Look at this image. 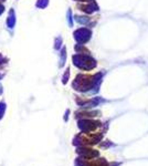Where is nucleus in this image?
Segmentation results:
<instances>
[{
    "label": "nucleus",
    "mask_w": 148,
    "mask_h": 166,
    "mask_svg": "<svg viewBox=\"0 0 148 166\" xmlns=\"http://www.w3.org/2000/svg\"><path fill=\"white\" fill-rule=\"evenodd\" d=\"M73 63L75 65H77L80 69H84V70H90L96 65L95 60L86 53H77L73 56Z\"/></svg>",
    "instance_id": "f257e3e1"
},
{
    "label": "nucleus",
    "mask_w": 148,
    "mask_h": 166,
    "mask_svg": "<svg viewBox=\"0 0 148 166\" xmlns=\"http://www.w3.org/2000/svg\"><path fill=\"white\" fill-rule=\"evenodd\" d=\"M91 36H92V32L86 28H81L74 32V39L79 42L80 44L89 41L91 39Z\"/></svg>",
    "instance_id": "f03ea898"
},
{
    "label": "nucleus",
    "mask_w": 148,
    "mask_h": 166,
    "mask_svg": "<svg viewBox=\"0 0 148 166\" xmlns=\"http://www.w3.org/2000/svg\"><path fill=\"white\" fill-rule=\"evenodd\" d=\"M16 25V15H15V10L11 9L9 11V16H8V19H7V26L9 28H13Z\"/></svg>",
    "instance_id": "7ed1b4c3"
},
{
    "label": "nucleus",
    "mask_w": 148,
    "mask_h": 166,
    "mask_svg": "<svg viewBox=\"0 0 148 166\" xmlns=\"http://www.w3.org/2000/svg\"><path fill=\"white\" fill-rule=\"evenodd\" d=\"M61 58H60V67H62L64 64V62H65V59H66V49L65 48H63L62 50H61Z\"/></svg>",
    "instance_id": "20e7f679"
},
{
    "label": "nucleus",
    "mask_w": 148,
    "mask_h": 166,
    "mask_svg": "<svg viewBox=\"0 0 148 166\" xmlns=\"http://www.w3.org/2000/svg\"><path fill=\"white\" fill-rule=\"evenodd\" d=\"M48 5H49V0H38L37 4H36L37 8H41V9L45 8Z\"/></svg>",
    "instance_id": "39448f33"
},
{
    "label": "nucleus",
    "mask_w": 148,
    "mask_h": 166,
    "mask_svg": "<svg viewBox=\"0 0 148 166\" xmlns=\"http://www.w3.org/2000/svg\"><path fill=\"white\" fill-rule=\"evenodd\" d=\"M75 19H76V21L80 22V23H86V22L89 21V18H87V17H75Z\"/></svg>",
    "instance_id": "423d86ee"
},
{
    "label": "nucleus",
    "mask_w": 148,
    "mask_h": 166,
    "mask_svg": "<svg viewBox=\"0 0 148 166\" xmlns=\"http://www.w3.org/2000/svg\"><path fill=\"white\" fill-rule=\"evenodd\" d=\"M61 43H62V39H61V37H58L55 39V46H54V48L58 50L59 48H60V46H61Z\"/></svg>",
    "instance_id": "0eeeda50"
},
{
    "label": "nucleus",
    "mask_w": 148,
    "mask_h": 166,
    "mask_svg": "<svg viewBox=\"0 0 148 166\" xmlns=\"http://www.w3.org/2000/svg\"><path fill=\"white\" fill-rule=\"evenodd\" d=\"M68 20H69V25H70V26H72L73 23H72V16H71V10L68 11Z\"/></svg>",
    "instance_id": "6e6552de"
},
{
    "label": "nucleus",
    "mask_w": 148,
    "mask_h": 166,
    "mask_svg": "<svg viewBox=\"0 0 148 166\" xmlns=\"http://www.w3.org/2000/svg\"><path fill=\"white\" fill-rule=\"evenodd\" d=\"M3 11H5V7L1 5V4H0V15H1V13H2Z\"/></svg>",
    "instance_id": "1a4fd4ad"
},
{
    "label": "nucleus",
    "mask_w": 148,
    "mask_h": 166,
    "mask_svg": "<svg viewBox=\"0 0 148 166\" xmlns=\"http://www.w3.org/2000/svg\"><path fill=\"white\" fill-rule=\"evenodd\" d=\"M1 62H3V57L0 54V63H1Z\"/></svg>",
    "instance_id": "9d476101"
},
{
    "label": "nucleus",
    "mask_w": 148,
    "mask_h": 166,
    "mask_svg": "<svg viewBox=\"0 0 148 166\" xmlns=\"http://www.w3.org/2000/svg\"><path fill=\"white\" fill-rule=\"evenodd\" d=\"M77 1H87V0H77Z\"/></svg>",
    "instance_id": "9b49d317"
},
{
    "label": "nucleus",
    "mask_w": 148,
    "mask_h": 166,
    "mask_svg": "<svg viewBox=\"0 0 148 166\" xmlns=\"http://www.w3.org/2000/svg\"><path fill=\"white\" fill-rule=\"evenodd\" d=\"M0 1H5V0H0Z\"/></svg>",
    "instance_id": "f8f14e48"
}]
</instances>
